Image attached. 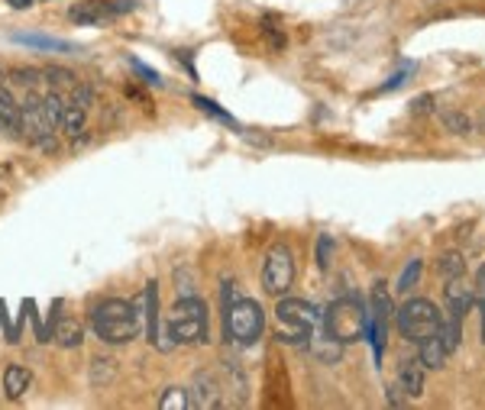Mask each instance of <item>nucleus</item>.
I'll return each mask as SVG.
<instances>
[{"label":"nucleus","mask_w":485,"mask_h":410,"mask_svg":"<svg viewBox=\"0 0 485 410\" xmlns=\"http://www.w3.org/2000/svg\"><path fill=\"white\" fill-rule=\"evenodd\" d=\"M91 330L97 333V339L111 345L133 343L142 330V314L136 300H120L107 298L91 310Z\"/></svg>","instance_id":"f257e3e1"},{"label":"nucleus","mask_w":485,"mask_h":410,"mask_svg":"<svg viewBox=\"0 0 485 410\" xmlns=\"http://www.w3.org/2000/svg\"><path fill=\"white\" fill-rule=\"evenodd\" d=\"M324 323H327V336L336 339L340 345L359 343V339L369 333V308H366L359 298H340L327 308Z\"/></svg>","instance_id":"f03ea898"},{"label":"nucleus","mask_w":485,"mask_h":410,"mask_svg":"<svg viewBox=\"0 0 485 410\" xmlns=\"http://www.w3.org/2000/svg\"><path fill=\"white\" fill-rule=\"evenodd\" d=\"M207 304L195 294H181L168 314V336L181 345H201L207 343Z\"/></svg>","instance_id":"7ed1b4c3"},{"label":"nucleus","mask_w":485,"mask_h":410,"mask_svg":"<svg viewBox=\"0 0 485 410\" xmlns=\"http://www.w3.org/2000/svg\"><path fill=\"white\" fill-rule=\"evenodd\" d=\"M266 330V314L256 300H234V304H227L224 310V333L230 343H240V345H252L256 339L262 336Z\"/></svg>","instance_id":"20e7f679"},{"label":"nucleus","mask_w":485,"mask_h":410,"mask_svg":"<svg viewBox=\"0 0 485 410\" xmlns=\"http://www.w3.org/2000/svg\"><path fill=\"white\" fill-rule=\"evenodd\" d=\"M398 330H402L404 339L420 343V339L440 333V310L424 298L404 300L402 310H398Z\"/></svg>","instance_id":"39448f33"},{"label":"nucleus","mask_w":485,"mask_h":410,"mask_svg":"<svg viewBox=\"0 0 485 410\" xmlns=\"http://www.w3.org/2000/svg\"><path fill=\"white\" fill-rule=\"evenodd\" d=\"M275 317H279V323H281V339L301 343V339H308V333L314 330V323H318V308L308 304V300L285 298V300H279Z\"/></svg>","instance_id":"423d86ee"},{"label":"nucleus","mask_w":485,"mask_h":410,"mask_svg":"<svg viewBox=\"0 0 485 410\" xmlns=\"http://www.w3.org/2000/svg\"><path fill=\"white\" fill-rule=\"evenodd\" d=\"M291 285H295V255L289 246H272L266 265H262V288L272 298H281Z\"/></svg>","instance_id":"0eeeda50"},{"label":"nucleus","mask_w":485,"mask_h":410,"mask_svg":"<svg viewBox=\"0 0 485 410\" xmlns=\"http://www.w3.org/2000/svg\"><path fill=\"white\" fill-rule=\"evenodd\" d=\"M420 349H418V362L424 365V368H443V362H447V345H443V339H440V333L427 336V339H420Z\"/></svg>","instance_id":"6e6552de"},{"label":"nucleus","mask_w":485,"mask_h":410,"mask_svg":"<svg viewBox=\"0 0 485 410\" xmlns=\"http://www.w3.org/2000/svg\"><path fill=\"white\" fill-rule=\"evenodd\" d=\"M52 339H56L62 349H78L84 343V330L75 317H56L52 323Z\"/></svg>","instance_id":"1a4fd4ad"},{"label":"nucleus","mask_w":485,"mask_h":410,"mask_svg":"<svg viewBox=\"0 0 485 410\" xmlns=\"http://www.w3.org/2000/svg\"><path fill=\"white\" fill-rule=\"evenodd\" d=\"M443 298H447L450 314H453V317H463L476 294H473V291H469L466 285H463V275H459V278H450L447 291H443Z\"/></svg>","instance_id":"9d476101"},{"label":"nucleus","mask_w":485,"mask_h":410,"mask_svg":"<svg viewBox=\"0 0 485 410\" xmlns=\"http://www.w3.org/2000/svg\"><path fill=\"white\" fill-rule=\"evenodd\" d=\"M107 17H111V13H107V0H84V4L68 10V19H72V23H81V27L104 23Z\"/></svg>","instance_id":"9b49d317"},{"label":"nucleus","mask_w":485,"mask_h":410,"mask_svg":"<svg viewBox=\"0 0 485 410\" xmlns=\"http://www.w3.org/2000/svg\"><path fill=\"white\" fill-rule=\"evenodd\" d=\"M142 298H146V333H150V343L156 345L159 343V285L150 281L146 291H142Z\"/></svg>","instance_id":"f8f14e48"},{"label":"nucleus","mask_w":485,"mask_h":410,"mask_svg":"<svg viewBox=\"0 0 485 410\" xmlns=\"http://www.w3.org/2000/svg\"><path fill=\"white\" fill-rule=\"evenodd\" d=\"M0 133L19 136V103L7 87H0Z\"/></svg>","instance_id":"ddd939ff"},{"label":"nucleus","mask_w":485,"mask_h":410,"mask_svg":"<svg viewBox=\"0 0 485 410\" xmlns=\"http://www.w3.org/2000/svg\"><path fill=\"white\" fill-rule=\"evenodd\" d=\"M29 382H33L29 368H23V365H7V372H4V391H7L10 401H19V398L27 394Z\"/></svg>","instance_id":"4468645a"},{"label":"nucleus","mask_w":485,"mask_h":410,"mask_svg":"<svg viewBox=\"0 0 485 410\" xmlns=\"http://www.w3.org/2000/svg\"><path fill=\"white\" fill-rule=\"evenodd\" d=\"M39 107H42V123H46L49 133H56L62 126V113H65V101L58 91H49L39 97Z\"/></svg>","instance_id":"2eb2a0df"},{"label":"nucleus","mask_w":485,"mask_h":410,"mask_svg":"<svg viewBox=\"0 0 485 410\" xmlns=\"http://www.w3.org/2000/svg\"><path fill=\"white\" fill-rule=\"evenodd\" d=\"M398 388H402L408 398H418L424 391V365L404 362L402 372H398Z\"/></svg>","instance_id":"dca6fc26"},{"label":"nucleus","mask_w":485,"mask_h":410,"mask_svg":"<svg viewBox=\"0 0 485 410\" xmlns=\"http://www.w3.org/2000/svg\"><path fill=\"white\" fill-rule=\"evenodd\" d=\"M17 42H23V46H33V49H46V52H72V42H65V39H52V36H29V33H17Z\"/></svg>","instance_id":"f3484780"},{"label":"nucleus","mask_w":485,"mask_h":410,"mask_svg":"<svg viewBox=\"0 0 485 410\" xmlns=\"http://www.w3.org/2000/svg\"><path fill=\"white\" fill-rule=\"evenodd\" d=\"M195 388H197V391H195V398H191V407H217V404H220L214 382H207L204 375H197Z\"/></svg>","instance_id":"a211bd4d"},{"label":"nucleus","mask_w":485,"mask_h":410,"mask_svg":"<svg viewBox=\"0 0 485 410\" xmlns=\"http://www.w3.org/2000/svg\"><path fill=\"white\" fill-rule=\"evenodd\" d=\"M181 407H191V398H188L185 388H168L159 398V410H181Z\"/></svg>","instance_id":"6ab92c4d"},{"label":"nucleus","mask_w":485,"mask_h":410,"mask_svg":"<svg viewBox=\"0 0 485 410\" xmlns=\"http://www.w3.org/2000/svg\"><path fill=\"white\" fill-rule=\"evenodd\" d=\"M463 271H466V262H463V255H459V252H447V255L440 259V275H443L447 281L450 278H459Z\"/></svg>","instance_id":"aec40b11"},{"label":"nucleus","mask_w":485,"mask_h":410,"mask_svg":"<svg viewBox=\"0 0 485 410\" xmlns=\"http://www.w3.org/2000/svg\"><path fill=\"white\" fill-rule=\"evenodd\" d=\"M443 126H447L450 133H457V136H466V133L473 130V120H469L466 113L447 110L443 113Z\"/></svg>","instance_id":"412c9836"},{"label":"nucleus","mask_w":485,"mask_h":410,"mask_svg":"<svg viewBox=\"0 0 485 410\" xmlns=\"http://www.w3.org/2000/svg\"><path fill=\"white\" fill-rule=\"evenodd\" d=\"M418 278H420V259H411L408 269H404L402 278H398V291H402V294H408L411 285H418Z\"/></svg>","instance_id":"4be33fe9"},{"label":"nucleus","mask_w":485,"mask_h":410,"mask_svg":"<svg viewBox=\"0 0 485 410\" xmlns=\"http://www.w3.org/2000/svg\"><path fill=\"white\" fill-rule=\"evenodd\" d=\"M111 378H113V362H111V359H94L91 382L101 384V382H111Z\"/></svg>","instance_id":"5701e85b"},{"label":"nucleus","mask_w":485,"mask_h":410,"mask_svg":"<svg viewBox=\"0 0 485 410\" xmlns=\"http://www.w3.org/2000/svg\"><path fill=\"white\" fill-rule=\"evenodd\" d=\"M10 78H13V84H19V87H33V84L39 81V72H33V68H13Z\"/></svg>","instance_id":"b1692460"},{"label":"nucleus","mask_w":485,"mask_h":410,"mask_svg":"<svg viewBox=\"0 0 485 410\" xmlns=\"http://www.w3.org/2000/svg\"><path fill=\"white\" fill-rule=\"evenodd\" d=\"M195 103H197V107H201V110H204V113H211V117H217V120L234 123V117H227V113L220 110V107H217L214 101H207V97H195Z\"/></svg>","instance_id":"393cba45"},{"label":"nucleus","mask_w":485,"mask_h":410,"mask_svg":"<svg viewBox=\"0 0 485 410\" xmlns=\"http://www.w3.org/2000/svg\"><path fill=\"white\" fill-rule=\"evenodd\" d=\"M133 10H136V0H107L111 17H123V13H133Z\"/></svg>","instance_id":"a878e982"},{"label":"nucleus","mask_w":485,"mask_h":410,"mask_svg":"<svg viewBox=\"0 0 485 410\" xmlns=\"http://www.w3.org/2000/svg\"><path fill=\"white\" fill-rule=\"evenodd\" d=\"M130 65H133V68H136V72H140V75H142V78H146V84H156V87H159V84H162V78H159V75H156V72H152V68H150V65H142L140 58H130Z\"/></svg>","instance_id":"bb28decb"},{"label":"nucleus","mask_w":485,"mask_h":410,"mask_svg":"<svg viewBox=\"0 0 485 410\" xmlns=\"http://www.w3.org/2000/svg\"><path fill=\"white\" fill-rule=\"evenodd\" d=\"M46 78H52L56 84H75V75L65 68H46Z\"/></svg>","instance_id":"cd10ccee"},{"label":"nucleus","mask_w":485,"mask_h":410,"mask_svg":"<svg viewBox=\"0 0 485 410\" xmlns=\"http://www.w3.org/2000/svg\"><path fill=\"white\" fill-rule=\"evenodd\" d=\"M330 246H334V243H330V239H327V236H324V239H320V246H318L320 269H327V265H330Z\"/></svg>","instance_id":"c85d7f7f"},{"label":"nucleus","mask_w":485,"mask_h":410,"mask_svg":"<svg viewBox=\"0 0 485 410\" xmlns=\"http://www.w3.org/2000/svg\"><path fill=\"white\" fill-rule=\"evenodd\" d=\"M476 298H485V269L479 271V281H476V291H473Z\"/></svg>","instance_id":"c756f323"},{"label":"nucleus","mask_w":485,"mask_h":410,"mask_svg":"<svg viewBox=\"0 0 485 410\" xmlns=\"http://www.w3.org/2000/svg\"><path fill=\"white\" fill-rule=\"evenodd\" d=\"M7 4L13 10H29V7H33V0H7Z\"/></svg>","instance_id":"7c9ffc66"},{"label":"nucleus","mask_w":485,"mask_h":410,"mask_svg":"<svg viewBox=\"0 0 485 410\" xmlns=\"http://www.w3.org/2000/svg\"><path fill=\"white\" fill-rule=\"evenodd\" d=\"M479 130H482V133H485V110H482V113H479Z\"/></svg>","instance_id":"2f4dec72"}]
</instances>
